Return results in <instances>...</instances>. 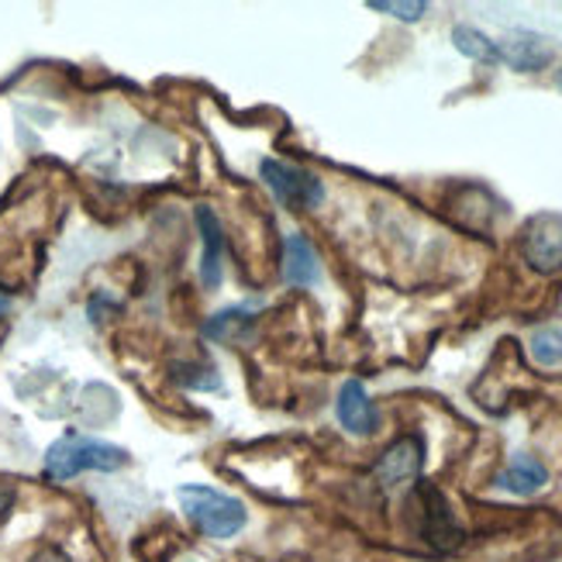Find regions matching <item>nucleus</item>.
<instances>
[{"label": "nucleus", "mask_w": 562, "mask_h": 562, "mask_svg": "<svg viewBox=\"0 0 562 562\" xmlns=\"http://www.w3.org/2000/svg\"><path fill=\"white\" fill-rule=\"evenodd\" d=\"M128 462V452L117 449L101 438H87V435H63L59 442L48 446L45 452V476L48 480H72L83 470L97 473H114Z\"/></svg>", "instance_id": "1"}, {"label": "nucleus", "mask_w": 562, "mask_h": 562, "mask_svg": "<svg viewBox=\"0 0 562 562\" xmlns=\"http://www.w3.org/2000/svg\"><path fill=\"white\" fill-rule=\"evenodd\" d=\"M180 507L190 518V525L198 531H204L207 539H235V535L249 521L246 504L222 494V491H214V486H201V483L183 486Z\"/></svg>", "instance_id": "2"}, {"label": "nucleus", "mask_w": 562, "mask_h": 562, "mask_svg": "<svg viewBox=\"0 0 562 562\" xmlns=\"http://www.w3.org/2000/svg\"><path fill=\"white\" fill-rule=\"evenodd\" d=\"M411 507H414V528H418V535L431 549L452 552L462 542V525L456 521L452 507H449V501L442 497L438 486H431V483L414 486Z\"/></svg>", "instance_id": "3"}, {"label": "nucleus", "mask_w": 562, "mask_h": 562, "mask_svg": "<svg viewBox=\"0 0 562 562\" xmlns=\"http://www.w3.org/2000/svg\"><path fill=\"white\" fill-rule=\"evenodd\" d=\"M259 173L277 193V201L286 204V207H297V211H311L325 201V183L317 180L314 173L301 166H290V162H280V159H262L259 162Z\"/></svg>", "instance_id": "4"}, {"label": "nucleus", "mask_w": 562, "mask_h": 562, "mask_svg": "<svg viewBox=\"0 0 562 562\" xmlns=\"http://www.w3.org/2000/svg\"><path fill=\"white\" fill-rule=\"evenodd\" d=\"M525 259L531 270L555 273L562 270V217L559 214H535L525 228Z\"/></svg>", "instance_id": "5"}, {"label": "nucleus", "mask_w": 562, "mask_h": 562, "mask_svg": "<svg viewBox=\"0 0 562 562\" xmlns=\"http://www.w3.org/2000/svg\"><path fill=\"white\" fill-rule=\"evenodd\" d=\"M422 462H425V446H422V438L411 435V438L394 442L380 456L373 473H376L380 486H386V491H397V486H407L411 480H418Z\"/></svg>", "instance_id": "6"}, {"label": "nucleus", "mask_w": 562, "mask_h": 562, "mask_svg": "<svg viewBox=\"0 0 562 562\" xmlns=\"http://www.w3.org/2000/svg\"><path fill=\"white\" fill-rule=\"evenodd\" d=\"M335 414L346 431L352 435H373L376 431V407L370 401V394H366V386L359 380H349L346 386L338 390V401H335Z\"/></svg>", "instance_id": "7"}, {"label": "nucleus", "mask_w": 562, "mask_h": 562, "mask_svg": "<svg viewBox=\"0 0 562 562\" xmlns=\"http://www.w3.org/2000/svg\"><path fill=\"white\" fill-rule=\"evenodd\" d=\"M198 228L204 238V256H201V283L207 290L222 286L225 280V232L217 214L211 207H198Z\"/></svg>", "instance_id": "8"}, {"label": "nucleus", "mask_w": 562, "mask_h": 562, "mask_svg": "<svg viewBox=\"0 0 562 562\" xmlns=\"http://www.w3.org/2000/svg\"><path fill=\"white\" fill-rule=\"evenodd\" d=\"M497 56H501V63H507L510 69H518V72H539L552 59L549 45L539 35H535V32H515V35H507L497 45Z\"/></svg>", "instance_id": "9"}, {"label": "nucleus", "mask_w": 562, "mask_h": 562, "mask_svg": "<svg viewBox=\"0 0 562 562\" xmlns=\"http://www.w3.org/2000/svg\"><path fill=\"white\" fill-rule=\"evenodd\" d=\"M283 280L290 286H314L317 283V252L304 235H286L283 241Z\"/></svg>", "instance_id": "10"}, {"label": "nucleus", "mask_w": 562, "mask_h": 562, "mask_svg": "<svg viewBox=\"0 0 562 562\" xmlns=\"http://www.w3.org/2000/svg\"><path fill=\"white\" fill-rule=\"evenodd\" d=\"M549 473L546 467L535 456H515L510 459V467L497 476V486L504 494H515V497H531V494H539L542 486H546Z\"/></svg>", "instance_id": "11"}, {"label": "nucleus", "mask_w": 562, "mask_h": 562, "mask_svg": "<svg viewBox=\"0 0 562 562\" xmlns=\"http://www.w3.org/2000/svg\"><path fill=\"white\" fill-rule=\"evenodd\" d=\"M452 42L462 56H470L476 63H501L497 56V42L494 38H486L480 29H470V24H456L452 29Z\"/></svg>", "instance_id": "12"}, {"label": "nucleus", "mask_w": 562, "mask_h": 562, "mask_svg": "<svg viewBox=\"0 0 562 562\" xmlns=\"http://www.w3.org/2000/svg\"><path fill=\"white\" fill-rule=\"evenodd\" d=\"M531 359L539 366H559L562 362V328H542L531 335Z\"/></svg>", "instance_id": "13"}, {"label": "nucleus", "mask_w": 562, "mask_h": 562, "mask_svg": "<svg viewBox=\"0 0 562 562\" xmlns=\"http://www.w3.org/2000/svg\"><path fill=\"white\" fill-rule=\"evenodd\" d=\"M370 8L383 11V14H394L401 21H418L428 11V4H422V0H414V4H397V0H370Z\"/></svg>", "instance_id": "14"}, {"label": "nucleus", "mask_w": 562, "mask_h": 562, "mask_svg": "<svg viewBox=\"0 0 562 562\" xmlns=\"http://www.w3.org/2000/svg\"><path fill=\"white\" fill-rule=\"evenodd\" d=\"M8 307H11V301L4 297V293H0V317H4V314H8Z\"/></svg>", "instance_id": "15"}, {"label": "nucleus", "mask_w": 562, "mask_h": 562, "mask_svg": "<svg viewBox=\"0 0 562 562\" xmlns=\"http://www.w3.org/2000/svg\"><path fill=\"white\" fill-rule=\"evenodd\" d=\"M555 87H559V90H562V69H559V72H555Z\"/></svg>", "instance_id": "16"}]
</instances>
